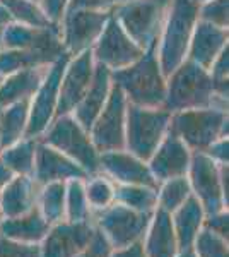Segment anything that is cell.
<instances>
[{"label": "cell", "instance_id": "obj_28", "mask_svg": "<svg viewBox=\"0 0 229 257\" xmlns=\"http://www.w3.org/2000/svg\"><path fill=\"white\" fill-rule=\"evenodd\" d=\"M65 192H67V182H52L38 189L36 206L50 225L65 219Z\"/></svg>", "mask_w": 229, "mask_h": 257}, {"label": "cell", "instance_id": "obj_13", "mask_svg": "<svg viewBox=\"0 0 229 257\" xmlns=\"http://www.w3.org/2000/svg\"><path fill=\"white\" fill-rule=\"evenodd\" d=\"M91 52H93L96 64L105 65L113 72L135 62L144 53V48H140L127 35V31L120 26V23L111 12L110 19L106 21V26L103 28V33L99 35Z\"/></svg>", "mask_w": 229, "mask_h": 257}, {"label": "cell", "instance_id": "obj_18", "mask_svg": "<svg viewBox=\"0 0 229 257\" xmlns=\"http://www.w3.org/2000/svg\"><path fill=\"white\" fill-rule=\"evenodd\" d=\"M72 178H87V173L64 153L57 151L43 141H36L33 180L41 187L52 182H69Z\"/></svg>", "mask_w": 229, "mask_h": 257}, {"label": "cell", "instance_id": "obj_4", "mask_svg": "<svg viewBox=\"0 0 229 257\" xmlns=\"http://www.w3.org/2000/svg\"><path fill=\"white\" fill-rule=\"evenodd\" d=\"M227 108L205 106L171 113L169 131L176 134L190 151H205L214 141L227 138Z\"/></svg>", "mask_w": 229, "mask_h": 257}, {"label": "cell", "instance_id": "obj_38", "mask_svg": "<svg viewBox=\"0 0 229 257\" xmlns=\"http://www.w3.org/2000/svg\"><path fill=\"white\" fill-rule=\"evenodd\" d=\"M198 19L229 30V0H205L198 4Z\"/></svg>", "mask_w": 229, "mask_h": 257}, {"label": "cell", "instance_id": "obj_22", "mask_svg": "<svg viewBox=\"0 0 229 257\" xmlns=\"http://www.w3.org/2000/svg\"><path fill=\"white\" fill-rule=\"evenodd\" d=\"M142 243L145 257H176L180 250L173 230L171 214L156 208Z\"/></svg>", "mask_w": 229, "mask_h": 257}, {"label": "cell", "instance_id": "obj_7", "mask_svg": "<svg viewBox=\"0 0 229 257\" xmlns=\"http://www.w3.org/2000/svg\"><path fill=\"white\" fill-rule=\"evenodd\" d=\"M169 4L171 0H125L115 7L113 16L127 35L145 50L157 43Z\"/></svg>", "mask_w": 229, "mask_h": 257}, {"label": "cell", "instance_id": "obj_52", "mask_svg": "<svg viewBox=\"0 0 229 257\" xmlns=\"http://www.w3.org/2000/svg\"><path fill=\"white\" fill-rule=\"evenodd\" d=\"M0 151H2V146H0Z\"/></svg>", "mask_w": 229, "mask_h": 257}, {"label": "cell", "instance_id": "obj_40", "mask_svg": "<svg viewBox=\"0 0 229 257\" xmlns=\"http://www.w3.org/2000/svg\"><path fill=\"white\" fill-rule=\"evenodd\" d=\"M111 250H113V247L110 245L108 238L103 235L101 230L96 228L91 242L87 243V247L76 257H110Z\"/></svg>", "mask_w": 229, "mask_h": 257}, {"label": "cell", "instance_id": "obj_48", "mask_svg": "<svg viewBox=\"0 0 229 257\" xmlns=\"http://www.w3.org/2000/svg\"><path fill=\"white\" fill-rule=\"evenodd\" d=\"M176 257H197L193 252V248H185V250H180L176 254Z\"/></svg>", "mask_w": 229, "mask_h": 257}, {"label": "cell", "instance_id": "obj_42", "mask_svg": "<svg viewBox=\"0 0 229 257\" xmlns=\"http://www.w3.org/2000/svg\"><path fill=\"white\" fill-rule=\"evenodd\" d=\"M203 226H205L207 230L214 231V233L219 235V237H222L224 240H227L229 238V214H227V209L205 216Z\"/></svg>", "mask_w": 229, "mask_h": 257}, {"label": "cell", "instance_id": "obj_8", "mask_svg": "<svg viewBox=\"0 0 229 257\" xmlns=\"http://www.w3.org/2000/svg\"><path fill=\"white\" fill-rule=\"evenodd\" d=\"M152 214L139 213L127 206L113 202L108 208L93 213V223L108 238L113 248H123L142 242Z\"/></svg>", "mask_w": 229, "mask_h": 257}, {"label": "cell", "instance_id": "obj_46", "mask_svg": "<svg viewBox=\"0 0 229 257\" xmlns=\"http://www.w3.org/2000/svg\"><path fill=\"white\" fill-rule=\"evenodd\" d=\"M12 177H14V173L6 167V163H4L2 160H0V189L6 187V185L11 182Z\"/></svg>", "mask_w": 229, "mask_h": 257}, {"label": "cell", "instance_id": "obj_36", "mask_svg": "<svg viewBox=\"0 0 229 257\" xmlns=\"http://www.w3.org/2000/svg\"><path fill=\"white\" fill-rule=\"evenodd\" d=\"M191 248L197 257H229L227 240L215 235L214 231L207 230L205 226L198 231Z\"/></svg>", "mask_w": 229, "mask_h": 257}, {"label": "cell", "instance_id": "obj_39", "mask_svg": "<svg viewBox=\"0 0 229 257\" xmlns=\"http://www.w3.org/2000/svg\"><path fill=\"white\" fill-rule=\"evenodd\" d=\"M0 257H41L40 243H23L0 235Z\"/></svg>", "mask_w": 229, "mask_h": 257}, {"label": "cell", "instance_id": "obj_5", "mask_svg": "<svg viewBox=\"0 0 229 257\" xmlns=\"http://www.w3.org/2000/svg\"><path fill=\"white\" fill-rule=\"evenodd\" d=\"M171 113L162 106L127 105V122H125V149L137 158L149 161L156 148L159 146L169 131Z\"/></svg>", "mask_w": 229, "mask_h": 257}, {"label": "cell", "instance_id": "obj_54", "mask_svg": "<svg viewBox=\"0 0 229 257\" xmlns=\"http://www.w3.org/2000/svg\"><path fill=\"white\" fill-rule=\"evenodd\" d=\"M36 2H40V0H36Z\"/></svg>", "mask_w": 229, "mask_h": 257}, {"label": "cell", "instance_id": "obj_32", "mask_svg": "<svg viewBox=\"0 0 229 257\" xmlns=\"http://www.w3.org/2000/svg\"><path fill=\"white\" fill-rule=\"evenodd\" d=\"M93 211L84 190V178H72L67 182V192H65V221L81 223L91 221Z\"/></svg>", "mask_w": 229, "mask_h": 257}, {"label": "cell", "instance_id": "obj_17", "mask_svg": "<svg viewBox=\"0 0 229 257\" xmlns=\"http://www.w3.org/2000/svg\"><path fill=\"white\" fill-rule=\"evenodd\" d=\"M191 153L193 151H190L176 134L168 131V134L162 138L159 146L147 161L149 170L157 180V184L169 180V178L185 177L190 168Z\"/></svg>", "mask_w": 229, "mask_h": 257}, {"label": "cell", "instance_id": "obj_16", "mask_svg": "<svg viewBox=\"0 0 229 257\" xmlns=\"http://www.w3.org/2000/svg\"><path fill=\"white\" fill-rule=\"evenodd\" d=\"M99 172L118 185H147L157 189L159 184L152 177L147 161L137 158L127 149L106 151L99 155Z\"/></svg>", "mask_w": 229, "mask_h": 257}, {"label": "cell", "instance_id": "obj_6", "mask_svg": "<svg viewBox=\"0 0 229 257\" xmlns=\"http://www.w3.org/2000/svg\"><path fill=\"white\" fill-rule=\"evenodd\" d=\"M40 141L76 161L87 173V177L99 173L98 149L94 148L89 132L74 118L72 113L55 117Z\"/></svg>", "mask_w": 229, "mask_h": 257}, {"label": "cell", "instance_id": "obj_2", "mask_svg": "<svg viewBox=\"0 0 229 257\" xmlns=\"http://www.w3.org/2000/svg\"><path fill=\"white\" fill-rule=\"evenodd\" d=\"M205 106L227 108V103L220 101L215 96L209 70L185 60L166 77V98L162 108H166L169 113H176Z\"/></svg>", "mask_w": 229, "mask_h": 257}, {"label": "cell", "instance_id": "obj_47", "mask_svg": "<svg viewBox=\"0 0 229 257\" xmlns=\"http://www.w3.org/2000/svg\"><path fill=\"white\" fill-rule=\"evenodd\" d=\"M9 23H12L9 11H7V9H6V6H4V4L0 2V30H2V28H6Z\"/></svg>", "mask_w": 229, "mask_h": 257}, {"label": "cell", "instance_id": "obj_33", "mask_svg": "<svg viewBox=\"0 0 229 257\" xmlns=\"http://www.w3.org/2000/svg\"><path fill=\"white\" fill-rule=\"evenodd\" d=\"M190 196H191V189L186 175L169 178L166 182H161L159 187H157V208L171 214Z\"/></svg>", "mask_w": 229, "mask_h": 257}, {"label": "cell", "instance_id": "obj_19", "mask_svg": "<svg viewBox=\"0 0 229 257\" xmlns=\"http://www.w3.org/2000/svg\"><path fill=\"white\" fill-rule=\"evenodd\" d=\"M229 47V30L217 28L214 24L203 23L198 19L193 28V35H191L188 53H186V60L193 62V64L200 65L207 69L212 65V62L219 57L222 50Z\"/></svg>", "mask_w": 229, "mask_h": 257}, {"label": "cell", "instance_id": "obj_24", "mask_svg": "<svg viewBox=\"0 0 229 257\" xmlns=\"http://www.w3.org/2000/svg\"><path fill=\"white\" fill-rule=\"evenodd\" d=\"M205 221V211H203L200 201L191 194L185 202L171 213L173 230L176 235L178 250L191 248L198 231L203 228Z\"/></svg>", "mask_w": 229, "mask_h": 257}, {"label": "cell", "instance_id": "obj_21", "mask_svg": "<svg viewBox=\"0 0 229 257\" xmlns=\"http://www.w3.org/2000/svg\"><path fill=\"white\" fill-rule=\"evenodd\" d=\"M40 185L28 175H14L6 187L0 189V213L4 218L26 214L36 206Z\"/></svg>", "mask_w": 229, "mask_h": 257}, {"label": "cell", "instance_id": "obj_35", "mask_svg": "<svg viewBox=\"0 0 229 257\" xmlns=\"http://www.w3.org/2000/svg\"><path fill=\"white\" fill-rule=\"evenodd\" d=\"M40 67L35 55L28 50H14V48H2L0 50V77L11 76L19 70L36 69ZM45 69V67H41Z\"/></svg>", "mask_w": 229, "mask_h": 257}, {"label": "cell", "instance_id": "obj_37", "mask_svg": "<svg viewBox=\"0 0 229 257\" xmlns=\"http://www.w3.org/2000/svg\"><path fill=\"white\" fill-rule=\"evenodd\" d=\"M38 28H29L24 24L9 23L2 28V48H14V50H29L35 33Z\"/></svg>", "mask_w": 229, "mask_h": 257}, {"label": "cell", "instance_id": "obj_41", "mask_svg": "<svg viewBox=\"0 0 229 257\" xmlns=\"http://www.w3.org/2000/svg\"><path fill=\"white\" fill-rule=\"evenodd\" d=\"M125 0H70L69 9H87L99 12H113ZM67 9V11H69Z\"/></svg>", "mask_w": 229, "mask_h": 257}, {"label": "cell", "instance_id": "obj_43", "mask_svg": "<svg viewBox=\"0 0 229 257\" xmlns=\"http://www.w3.org/2000/svg\"><path fill=\"white\" fill-rule=\"evenodd\" d=\"M70 0H40L41 9L45 11L47 18L52 21L53 24H60L62 18L69 9Z\"/></svg>", "mask_w": 229, "mask_h": 257}, {"label": "cell", "instance_id": "obj_11", "mask_svg": "<svg viewBox=\"0 0 229 257\" xmlns=\"http://www.w3.org/2000/svg\"><path fill=\"white\" fill-rule=\"evenodd\" d=\"M186 178H188L191 194L200 201L205 216L227 209V199L224 196L222 184H220V165L212 161L205 153H191Z\"/></svg>", "mask_w": 229, "mask_h": 257}, {"label": "cell", "instance_id": "obj_49", "mask_svg": "<svg viewBox=\"0 0 229 257\" xmlns=\"http://www.w3.org/2000/svg\"><path fill=\"white\" fill-rule=\"evenodd\" d=\"M191 2H195L198 6V4H202V2H205V0H191Z\"/></svg>", "mask_w": 229, "mask_h": 257}, {"label": "cell", "instance_id": "obj_3", "mask_svg": "<svg viewBox=\"0 0 229 257\" xmlns=\"http://www.w3.org/2000/svg\"><path fill=\"white\" fill-rule=\"evenodd\" d=\"M197 21V4L191 0H171L156 43L157 60L166 77L186 60L188 45Z\"/></svg>", "mask_w": 229, "mask_h": 257}, {"label": "cell", "instance_id": "obj_14", "mask_svg": "<svg viewBox=\"0 0 229 257\" xmlns=\"http://www.w3.org/2000/svg\"><path fill=\"white\" fill-rule=\"evenodd\" d=\"M96 72V62L93 59V52L79 53V55L69 57L65 69L62 72L60 79V89H58V115L72 113L74 108L79 105L84 94L89 89L91 82L94 79Z\"/></svg>", "mask_w": 229, "mask_h": 257}, {"label": "cell", "instance_id": "obj_31", "mask_svg": "<svg viewBox=\"0 0 229 257\" xmlns=\"http://www.w3.org/2000/svg\"><path fill=\"white\" fill-rule=\"evenodd\" d=\"M0 2L9 11L12 23L24 24L29 28H47L53 24L36 0H0Z\"/></svg>", "mask_w": 229, "mask_h": 257}, {"label": "cell", "instance_id": "obj_45", "mask_svg": "<svg viewBox=\"0 0 229 257\" xmlns=\"http://www.w3.org/2000/svg\"><path fill=\"white\" fill-rule=\"evenodd\" d=\"M110 257H145L144 243L135 242V243H132V245L123 247V248H113Z\"/></svg>", "mask_w": 229, "mask_h": 257}, {"label": "cell", "instance_id": "obj_53", "mask_svg": "<svg viewBox=\"0 0 229 257\" xmlns=\"http://www.w3.org/2000/svg\"><path fill=\"white\" fill-rule=\"evenodd\" d=\"M0 81H2V77H0Z\"/></svg>", "mask_w": 229, "mask_h": 257}, {"label": "cell", "instance_id": "obj_29", "mask_svg": "<svg viewBox=\"0 0 229 257\" xmlns=\"http://www.w3.org/2000/svg\"><path fill=\"white\" fill-rule=\"evenodd\" d=\"M35 153H36V139H21L12 146L0 151V160L14 175H28L33 177L35 168Z\"/></svg>", "mask_w": 229, "mask_h": 257}, {"label": "cell", "instance_id": "obj_9", "mask_svg": "<svg viewBox=\"0 0 229 257\" xmlns=\"http://www.w3.org/2000/svg\"><path fill=\"white\" fill-rule=\"evenodd\" d=\"M70 55L62 57L60 60L45 70L43 79L36 88L35 94L29 99V117L26 127V138L38 141L50 123L57 117L58 108V89H60L62 72L65 69Z\"/></svg>", "mask_w": 229, "mask_h": 257}, {"label": "cell", "instance_id": "obj_1", "mask_svg": "<svg viewBox=\"0 0 229 257\" xmlns=\"http://www.w3.org/2000/svg\"><path fill=\"white\" fill-rule=\"evenodd\" d=\"M111 81L122 89L128 103L157 108L164 105L166 76L157 60L156 45L145 48L144 53L130 65L113 70Z\"/></svg>", "mask_w": 229, "mask_h": 257}, {"label": "cell", "instance_id": "obj_26", "mask_svg": "<svg viewBox=\"0 0 229 257\" xmlns=\"http://www.w3.org/2000/svg\"><path fill=\"white\" fill-rule=\"evenodd\" d=\"M28 52H31L40 67L45 69L58 62L62 57L69 55L64 48V43H62L60 26L52 24V26L47 28H38L35 33V40H33Z\"/></svg>", "mask_w": 229, "mask_h": 257}, {"label": "cell", "instance_id": "obj_23", "mask_svg": "<svg viewBox=\"0 0 229 257\" xmlns=\"http://www.w3.org/2000/svg\"><path fill=\"white\" fill-rule=\"evenodd\" d=\"M50 223L43 218L38 206L26 214L16 218H4L0 225V235L23 243H41L50 230Z\"/></svg>", "mask_w": 229, "mask_h": 257}, {"label": "cell", "instance_id": "obj_30", "mask_svg": "<svg viewBox=\"0 0 229 257\" xmlns=\"http://www.w3.org/2000/svg\"><path fill=\"white\" fill-rule=\"evenodd\" d=\"M115 202H120L139 213L152 214L157 208V189L147 185L115 184Z\"/></svg>", "mask_w": 229, "mask_h": 257}, {"label": "cell", "instance_id": "obj_34", "mask_svg": "<svg viewBox=\"0 0 229 257\" xmlns=\"http://www.w3.org/2000/svg\"><path fill=\"white\" fill-rule=\"evenodd\" d=\"M84 190L93 213L105 209L115 202V182L101 172L84 178Z\"/></svg>", "mask_w": 229, "mask_h": 257}, {"label": "cell", "instance_id": "obj_20", "mask_svg": "<svg viewBox=\"0 0 229 257\" xmlns=\"http://www.w3.org/2000/svg\"><path fill=\"white\" fill-rule=\"evenodd\" d=\"M111 86H113L111 70L106 69L105 65L96 64L94 79L91 82L87 93L84 94V98L79 101V105L72 111L74 118H76L87 132H89V128L93 125L96 117L99 115V111L103 110V106L106 105Z\"/></svg>", "mask_w": 229, "mask_h": 257}, {"label": "cell", "instance_id": "obj_10", "mask_svg": "<svg viewBox=\"0 0 229 257\" xmlns=\"http://www.w3.org/2000/svg\"><path fill=\"white\" fill-rule=\"evenodd\" d=\"M127 98L122 89L113 82L108 96L106 105L99 111L93 125L89 128V136L98 153L120 151L125 149V122H127Z\"/></svg>", "mask_w": 229, "mask_h": 257}, {"label": "cell", "instance_id": "obj_15", "mask_svg": "<svg viewBox=\"0 0 229 257\" xmlns=\"http://www.w3.org/2000/svg\"><path fill=\"white\" fill-rule=\"evenodd\" d=\"M94 223L91 221H58L50 226L47 237L40 243L41 257H76L87 247L94 235Z\"/></svg>", "mask_w": 229, "mask_h": 257}, {"label": "cell", "instance_id": "obj_51", "mask_svg": "<svg viewBox=\"0 0 229 257\" xmlns=\"http://www.w3.org/2000/svg\"><path fill=\"white\" fill-rule=\"evenodd\" d=\"M2 219H4V216H2V213H0V225H2Z\"/></svg>", "mask_w": 229, "mask_h": 257}, {"label": "cell", "instance_id": "obj_25", "mask_svg": "<svg viewBox=\"0 0 229 257\" xmlns=\"http://www.w3.org/2000/svg\"><path fill=\"white\" fill-rule=\"evenodd\" d=\"M47 69H26L2 77L0 81V108L19 101H29L43 79Z\"/></svg>", "mask_w": 229, "mask_h": 257}, {"label": "cell", "instance_id": "obj_50", "mask_svg": "<svg viewBox=\"0 0 229 257\" xmlns=\"http://www.w3.org/2000/svg\"><path fill=\"white\" fill-rule=\"evenodd\" d=\"M0 50H2V30H0Z\"/></svg>", "mask_w": 229, "mask_h": 257}, {"label": "cell", "instance_id": "obj_44", "mask_svg": "<svg viewBox=\"0 0 229 257\" xmlns=\"http://www.w3.org/2000/svg\"><path fill=\"white\" fill-rule=\"evenodd\" d=\"M202 153H205V155L209 156L212 161H215L217 165H227L229 163V141H227V138H219Z\"/></svg>", "mask_w": 229, "mask_h": 257}, {"label": "cell", "instance_id": "obj_27", "mask_svg": "<svg viewBox=\"0 0 229 257\" xmlns=\"http://www.w3.org/2000/svg\"><path fill=\"white\" fill-rule=\"evenodd\" d=\"M29 117V101H19L0 108V146H12L26 138Z\"/></svg>", "mask_w": 229, "mask_h": 257}, {"label": "cell", "instance_id": "obj_12", "mask_svg": "<svg viewBox=\"0 0 229 257\" xmlns=\"http://www.w3.org/2000/svg\"><path fill=\"white\" fill-rule=\"evenodd\" d=\"M110 16L111 12L69 9L58 24L65 52L72 57L93 48Z\"/></svg>", "mask_w": 229, "mask_h": 257}]
</instances>
